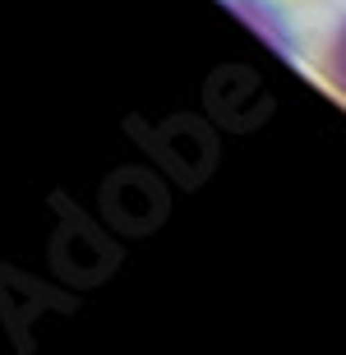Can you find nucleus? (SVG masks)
I'll list each match as a JSON object with an SVG mask.
<instances>
[{
  "label": "nucleus",
  "instance_id": "nucleus-1",
  "mask_svg": "<svg viewBox=\"0 0 346 355\" xmlns=\"http://www.w3.org/2000/svg\"><path fill=\"white\" fill-rule=\"evenodd\" d=\"M314 74L323 79V88L333 92L337 102H346V14L328 28V37L314 51Z\"/></svg>",
  "mask_w": 346,
  "mask_h": 355
},
{
  "label": "nucleus",
  "instance_id": "nucleus-2",
  "mask_svg": "<svg viewBox=\"0 0 346 355\" xmlns=\"http://www.w3.org/2000/svg\"><path fill=\"white\" fill-rule=\"evenodd\" d=\"M227 5L245 19V24H254L259 33H263L268 46H277L282 55H295V37H291V28H286V19H282V10L273 5V0H227Z\"/></svg>",
  "mask_w": 346,
  "mask_h": 355
}]
</instances>
